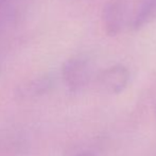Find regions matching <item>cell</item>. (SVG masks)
Instances as JSON below:
<instances>
[{
    "label": "cell",
    "mask_w": 156,
    "mask_h": 156,
    "mask_svg": "<svg viewBox=\"0 0 156 156\" xmlns=\"http://www.w3.org/2000/svg\"><path fill=\"white\" fill-rule=\"evenodd\" d=\"M73 156H94V154L91 151H82V152H79L76 154H74Z\"/></svg>",
    "instance_id": "ba28073f"
},
{
    "label": "cell",
    "mask_w": 156,
    "mask_h": 156,
    "mask_svg": "<svg viewBox=\"0 0 156 156\" xmlns=\"http://www.w3.org/2000/svg\"><path fill=\"white\" fill-rule=\"evenodd\" d=\"M28 150V139L17 129L0 131V156H23Z\"/></svg>",
    "instance_id": "277c9868"
},
{
    "label": "cell",
    "mask_w": 156,
    "mask_h": 156,
    "mask_svg": "<svg viewBox=\"0 0 156 156\" xmlns=\"http://www.w3.org/2000/svg\"><path fill=\"white\" fill-rule=\"evenodd\" d=\"M123 23V10L118 2H111L103 9V23L105 31L108 35L114 36L121 30Z\"/></svg>",
    "instance_id": "8992f818"
},
{
    "label": "cell",
    "mask_w": 156,
    "mask_h": 156,
    "mask_svg": "<svg viewBox=\"0 0 156 156\" xmlns=\"http://www.w3.org/2000/svg\"><path fill=\"white\" fill-rule=\"evenodd\" d=\"M55 79L52 74H41L34 79L23 83L17 88V97L20 99H32L35 97L43 96L44 94L48 93L54 86Z\"/></svg>",
    "instance_id": "5b68a950"
},
{
    "label": "cell",
    "mask_w": 156,
    "mask_h": 156,
    "mask_svg": "<svg viewBox=\"0 0 156 156\" xmlns=\"http://www.w3.org/2000/svg\"><path fill=\"white\" fill-rule=\"evenodd\" d=\"M62 76L70 91H79L88 84L91 67L88 58L76 55L68 58L62 67Z\"/></svg>",
    "instance_id": "6da1fadb"
},
{
    "label": "cell",
    "mask_w": 156,
    "mask_h": 156,
    "mask_svg": "<svg viewBox=\"0 0 156 156\" xmlns=\"http://www.w3.org/2000/svg\"><path fill=\"white\" fill-rule=\"evenodd\" d=\"M129 81V73L123 65H114L102 71L99 76V85L111 94H117L126 88Z\"/></svg>",
    "instance_id": "7a4b0ae2"
},
{
    "label": "cell",
    "mask_w": 156,
    "mask_h": 156,
    "mask_svg": "<svg viewBox=\"0 0 156 156\" xmlns=\"http://www.w3.org/2000/svg\"><path fill=\"white\" fill-rule=\"evenodd\" d=\"M156 14V0H146L134 18V29H139Z\"/></svg>",
    "instance_id": "52a82bcc"
},
{
    "label": "cell",
    "mask_w": 156,
    "mask_h": 156,
    "mask_svg": "<svg viewBox=\"0 0 156 156\" xmlns=\"http://www.w3.org/2000/svg\"><path fill=\"white\" fill-rule=\"evenodd\" d=\"M30 0H0V32L14 27L25 16Z\"/></svg>",
    "instance_id": "3957f363"
}]
</instances>
